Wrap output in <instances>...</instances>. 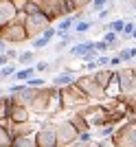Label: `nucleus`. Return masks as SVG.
<instances>
[{
  "label": "nucleus",
  "mask_w": 136,
  "mask_h": 147,
  "mask_svg": "<svg viewBox=\"0 0 136 147\" xmlns=\"http://www.w3.org/2000/svg\"><path fill=\"white\" fill-rule=\"evenodd\" d=\"M55 129H57V145H73L79 138V129L75 127L70 119H62V121H55Z\"/></svg>",
  "instance_id": "nucleus-8"
},
{
  "label": "nucleus",
  "mask_w": 136,
  "mask_h": 147,
  "mask_svg": "<svg viewBox=\"0 0 136 147\" xmlns=\"http://www.w3.org/2000/svg\"><path fill=\"white\" fill-rule=\"evenodd\" d=\"M0 147H11V134L2 121H0Z\"/></svg>",
  "instance_id": "nucleus-22"
},
{
  "label": "nucleus",
  "mask_w": 136,
  "mask_h": 147,
  "mask_svg": "<svg viewBox=\"0 0 136 147\" xmlns=\"http://www.w3.org/2000/svg\"><path fill=\"white\" fill-rule=\"evenodd\" d=\"M134 22H136V11H134Z\"/></svg>",
  "instance_id": "nucleus-43"
},
{
  "label": "nucleus",
  "mask_w": 136,
  "mask_h": 147,
  "mask_svg": "<svg viewBox=\"0 0 136 147\" xmlns=\"http://www.w3.org/2000/svg\"><path fill=\"white\" fill-rule=\"evenodd\" d=\"M108 5H110V0H92V2L88 5V9H90L92 13H99L101 9H105Z\"/></svg>",
  "instance_id": "nucleus-26"
},
{
  "label": "nucleus",
  "mask_w": 136,
  "mask_h": 147,
  "mask_svg": "<svg viewBox=\"0 0 136 147\" xmlns=\"http://www.w3.org/2000/svg\"><path fill=\"white\" fill-rule=\"evenodd\" d=\"M15 7H13L11 0H0V29L7 24V22H11L15 20Z\"/></svg>",
  "instance_id": "nucleus-13"
},
{
  "label": "nucleus",
  "mask_w": 136,
  "mask_h": 147,
  "mask_svg": "<svg viewBox=\"0 0 136 147\" xmlns=\"http://www.w3.org/2000/svg\"><path fill=\"white\" fill-rule=\"evenodd\" d=\"M0 40H5V42L11 44V46H18V44L29 42V35H26V29H24L22 22L11 20V22H7V24L0 29Z\"/></svg>",
  "instance_id": "nucleus-3"
},
{
  "label": "nucleus",
  "mask_w": 136,
  "mask_h": 147,
  "mask_svg": "<svg viewBox=\"0 0 136 147\" xmlns=\"http://www.w3.org/2000/svg\"><path fill=\"white\" fill-rule=\"evenodd\" d=\"M33 112L22 103H15L11 99V105H9V121L11 123H22V121H31Z\"/></svg>",
  "instance_id": "nucleus-10"
},
{
  "label": "nucleus",
  "mask_w": 136,
  "mask_h": 147,
  "mask_svg": "<svg viewBox=\"0 0 136 147\" xmlns=\"http://www.w3.org/2000/svg\"><path fill=\"white\" fill-rule=\"evenodd\" d=\"M118 55H121V59H123V61L136 59V46H134V49H123V51H118Z\"/></svg>",
  "instance_id": "nucleus-28"
},
{
  "label": "nucleus",
  "mask_w": 136,
  "mask_h": 147,
  "mask_svg": "<svg viewBox=\"0 0 136 147\" xmlns=\"http://www.w3.org/2000/svg\"><path fill=\"white\" fill-rule=\"evenodd\" d=\"M121 64H123V59H121V55H118V53L110 57V68H118Z\"/></svg>",
  "instance_id": "nucleus-35"
},
{
  "label": "nucleus",
  "mask_w": 136,
  "mask_h": 147,
  "mask_svg": "<svg viewBox=\"0 0 136 147\" xmlns=\"http://www.w3.org/2000/svg\"><path fill=\"white\" fill-rule=\"evenodd\" d=\"M97 66H99V68L110 66V55H105V53H99V55H97Z\"/></svg>",
  "instance_id": "nucleus-32"
},
{
  "label": "nucleus",
  "mask_w": 136,
  "mask_h": 147,
  "mask_svg": "<svg viewBox=\"0 0 136 147\" xmlns=\"http://www.w3.org/2000/svg\"><path fill=\"white\" fill-rule=\"evenodd\" d=\"M75 33H77V35H81V33H88V31L92 29V22H90V20H83V18H79L77 20V22H75Z\"/></svg>",
  "instance_id": "nucleus-21"
},
{
  "label": "nucleus",
  "mask_w": 136,
  "mask_h": 147,
  "mask_svg": "<svg viewBox=\"0 0 136 147\" xmlns=\"http://www.w3.org/2000/svg\"><path fill=\"white\" fill-rule=\"evenodd\" d=\"M11 57H9V55H7V53H0V66H5V64H11Z\"/></svg>",
  "instance_id": "nucleus-38"
},
{
  "label": "nucleus",
  "mask_w": 136,
  "mask_h": 147,
  "mask_svg": "<svg viewBox=\"0 0 136 147\" xmlns=\"http://www.w3.org/2000/svg\"><path fill=\"white\" fill-rule=\"evenodd\" d=\"M77 79V73H75L73 68H64L62 73H57L55 77H50V86H55V88H64L68 86V84H73V81Z\"/></svg>",
  "instance_id": "nucleus-12"
},
{
  "label": "nucleus",
  "mask_w": 136,
  "mask_h": 147,
  "mask_svg": "<svg viewBox=\"0 0 136 147\" xmlns=\"http://www.w3.org/2000/svg\"><path fill=\"white\" fill-rule=\"evenodd\" d=\"M97 134L101 136V138H110L112 134H114V129H116V125L114 123H101V125H97Z\"/></svg>",
  "instance_id": "nucleus-20"
},
{
  "label": "nucleus",
  "mask_w": 136,
  "mask_h": 147,
  "mask_svg": "<svg viewBox=\"0 0 136 147\" xmlns=\"http://www.w3.org/2000/svg\"><path fill=\"white\" fill-rule=\"evenodd\" d=\"M132 40H136V29H134V33H132Z\"/></svg>",
  "instance_id": "nucleus-41"
},
{
  "label": "nucleus",
  "mask_w": 136,
  "mask_h": 147,
  "mask_svg": "<svg viewBox=\"0 0 136 147\" xmlns=\"http://www.w3.org/2000/svg\"><path fill=\"white\" fill-rule=\"evenodd\" d=\"M112 145H116V147H136V117L123 121L114 129Z\"/></svg>",
  "instance_id": "nucleus-2"
},
{
  "label": "nucleus",
  "mask_w": 136,
  "mask_h": 147,
  "mask_svg": "<svg viewBox=\"0 0 136 147\" xmlns=\"http://www.w3.org/2000/svg\"><path fill=\"white\" fill-rule=\"evenodd\" d=\"M92 49H97V46H94V42H77V44H73V46H70V57L81 59L88 51H92Z\"/></svg>",
  "instance_id": "nucleus-14"
},
{
  "label": "nucleus",
  "mask_w": 136,
  "mask_h": 147,
  "mask_svg": "<svg viewBox=\"0 0 136 147\" xmlns=\"http://www.w3.org/2000/svg\"><path fill=\"white\" fill-rule=\"evenodd\" d=\"M75 84L81 88V90L88 94V99L90 101H101V99H105V90L94 81V77H92V73H83V75H79L77 79H75Z\"/></svg>",
  "instance_id": "nucleus-7"
},
{
  "label": "nucleus",
  "mask_w": 136,
  "mask_h": 147,
  "mask_svg": "<svg viewBox=\"0 0 136 147\" xmlns=\"http://www.w3.org/2000/svg\"><path fill=\"white\" fill-rule=\"evenodd\" d=\"M70 42H73L70 37H62V42H57V44H55V51H57V53H59V51H64Z\"/></svg>",
  "instance_id": "nucleus-34"
},
{
  "label": "nucleus",
  "mask_w": 136,
  "mask_h": 147,
  "mask_svg": "<svg viewBox=\"0 0 136 147\" xmlns=\"http://www.w3.org/2000/svg\"><path fill=\"white\" fill-rule=\"evenodd\" d=\"M35 145L37 147H57V129H55V121H42L40 127L35 129Z\"/></svg>",
  "instance_id": "nucleus-6"
},
{
  "label": "nucleus",
  "mask_w": 136,
  "mask_h": 147,
  "mask_svg": "<svg viewBox=\"0 0 136 147\" xmlns=\"http://www.w3.org/2000/svg\"><path fill=\"white\" fill-rule=\"evenodd\" d=\"M68 119H70V123H73V125H75L77 129H79V132H83V129H90L88 121H86L83 117H81V114H79L77 110H73V112H70V117H68Z\"/></svg>",
  "instance_id": "nucleus-19"
},
{
  "label": "nucleus",
  "mask_w": 136,
  "mask_h": 147,
  "mask_svg": "<svg viewBox=\"0 0 136 147\" xmlns=\"http://www.w3.org/2000/svg\"><path fill=\"white\" fill-rule=\"evenodd\" d=\"M77 143H92V132H90V129H83V132H79V138H77Z\"/></svg>",
  "instance_id": "nucleus-33"
},
{
  "label": "nucleus",
  "mask_w": 136,
  "mask_h": 147,
  "mask_svg": "<svg viewBox=\"0 0 136 147\" xmlns=\"http://www.w3.org/2000/svg\"><path fill=\"white\" fill-rule=\"evenodd\" d=\"M48 42H50V40L42 33V35H35V37L31 40V46H33L35 51H42V49H46V46H48Z\"/></svg>",
  "instance_id": "nucleus-23"
},
{
  "label": "nucleus",
  "mask_w": 136,
  "mask_h": 147,
  "mask_svg": "<svg viewBox=\"0 0 136 147\" xmlns=\"http://www.w3.org/2000/svg\"><path fill=\"white\" fill-rule=\"evenodd\" d=\"M35 75V66H22V68H15V73L11 75L13 81H26L29 77Z\"/></svg>",
  "instance_id": "nucleus-17"
},
{
  "label": "nucleus",
  "mask_w": 136,
  "mask_h": 147,
  "mask_svg": "<svg viewBox=\"0 0 136 147\" xmlns=\"http://www.w3.org/2000/svg\"><path fill=\"white\" fill-rule=\"evenodd\" d=\"M132 68H134V73H136V66H132Z\"/></svg>",
  "instance_id": "nucleus-44"
},
{
  "label": "nucleus",
  "mask_w": 136,
  "mask_h": 147,
  "mask_svg": "<svg viewBox=\"0 0 136 147\" xmlns=\"http://www.w3.org/2000/svg\"><path fill=\"white\" fill-rule=\"evenodd\" d=\"M118 86H121V94H130L136 90V73L134 68H118Z\"/></svg>",
  "instance_id": "nucleus-9"
},
{
  "label": "nucleus",
  "mask_w": 136,
  "mask_h": 147,
  "mask_svg": "<svg viewBox=\"0 0 136 147\" xmlns=\"http://www.w3.org/2000/svg\"><path fill=\"white\" fill-rule=\"evenodd\" d=\"M2 94H5V90H0V97H2Z\"/></svg>",
  "instance_id": "nucleus-42"
},
{
  "label": "nucleus",
  "mask_w": 136,
  "mask_h": 147,
  "mask_svg": "<svg viewBox=\"0 0 136 147\" xmlns=\"http://www.w3.org/2000/svg\"><path fill=\"white\" fill-rule=\"evenodd\" d=\"M64 108H62V92H59V88L53 86V90H50V97H48V105H46V117L53 119L57 117V114H62Z\"/></svg>",
  "instance_id": "nucleus-11"
},
{
  "label": "nucleus",
  "mask_w": 136,
  "mask_h": 147,
  "mask_svg": "<svg viewBox=\"0 0 136 147\" xmlns=\"http://www.w3.org/2000/svg\"><path fill=\"white\" fill-rule=\"evenodd\" d=\"M77 112L88 121L90 127H97V125H101V123H108V108H105L101 101H99V103H86V105H81Z\"/></svg>",
  "instance_id": "nucleus-4"
},
{
  "label": "nucleus",
  "mask_w": 136,
  "mask_h": 147,
  "mask_svg": "<svg viewBox=\"0 0 136 147\" xmlns=\"http://www.w3.org/2000/svg\"><path fill=\"white\" fill-rule=\"evenodd\" d=\"M15 61H11V64H5V66H0V81L2 79H9L13 73H15Z\"/></svg>",
  "instance_id": "nucleus-24"
},
{
  "label": "nucleus",
  "mask_w": 136,
  "mask_h": 147,
  "mask_svg": "<svg viewBox=\"0 0 136 147\" xmlns=\"http://www.w3.org/2000/svg\"><path fill=\"white\" fill-rule=\"evenodd\" d=\"M123 26H125V20H123V18H116V20H112V22H108V24H105V29L121 33V31H123ZM105 29H103V31H105Z\"/></svg>",
  "instance_id": "nucleus-25"
},
{
  "label": "nucleus",
  "mask_w": 136,
  "mask_h": 147,
  "mask_svg": "<svg viewBox=\"0 0 136 147\" xmlns=\"http://www.w3.org/2000/svg\"><path fill=\"white\" fill-rule=\"evenodd\" d=\"M118 35H121V33L105 29V31H103V37H101V40H103V42H108V44H112V42H116V40H118Z\"/></svg>",
  "instance_id": "nucleus-29"
},
{
  "label": "nucleus",
  "mask_w": 136,
  "mask_h": 147,
  "mask_svg": "<svg viewBox=\"0 0 136 147\" xmlns=\"http://www.w3.org/2000/svg\"><path fill=\"white\" fill-rule=\"evenodd\" d=\"M134 29H136V22H134V20H132V22H125L123 31H121L123 40H130V37H132V33H134Z\"/></svg>",
  "instance_id": "nucleus-27"
},
{
  "label": "nucleus",
  "mask_w": 136,
  "mask_h": 147,
  "mask_svg": "<svg viewBox=\"0 0 136 147\" xmlns=\"http://www.w3.org/2000/svg\"><path fill=\"white\" fill-rule=\"evenodd\" d=\"M35 49L31 51H22V53H18V57H15V64L18 66H33V61H35Z\"/></svg>",
  "instance_id": "nucleus-16"
},
{
  "label": "nucleus",
  "mask_w": 136,
  "mask_h": 147,
  "mask_svg": "<svg viewBox=\"0 0 136 147\" xmlns=\"http://www.w3.org/2000/svg\"><path fill=\"white\" fill-rule=\"evenodd\" d=\"M11 147H37V145H35V134H22V136H13Z\"/></svg>",
  "instance_id": "nucleus-15"
},
{
  "label": "nucleus",
  "mask_w": 136,
  "mask_h": 147,
  "mask_svg": "<svg viewBox=\"0 0 136 147\" xmlns=\"http://www.w3.org/2000/svg\"><path fill=\"white\" fill-rule=\"evenodd\" d=\"M35 73H50V61H46V59L35 61Z\"/></svg>",
  "instance_id": "nucleus-30"
},
{
  "label": "nucleus",
  "mask_w": 136,
  "mask_h": 147,
  "mask_svg": "<svg viewBox=\"0 0 136 147\" xmlns=\"http://www.w3.org/2000/svg\"><path fill=\"white\" fill-rule=\"evenodd\" d=\"M9 105H11V97L5 92L0 97V121L5 123V125H9Z\"/></svg>",
  "instance_id": "nucleus-18"
},
{
  "label": "nucleus",
  "mask_w": 136,
  "mask_h": 147,
  "mask_svg": "<svg viewBox=\"0 0 136 147\" xmlns=\"http://www.w3.org/2000/svg\"><path fill=\"white\" fill-rule=\"evenodd\" d=\"M53 24V20L46 16L44 11H35V13H26V20H24V29H26V35L29 40H33L35 35H42L46 26Z\"/></svg>",
  "instance_id": "nucleus-5"
},
{
  "label": "nucleus",
  "mask_w": 136,
  "mask_h": 147,
  "mask_svg": "<svg viewBox=\"0 0 136 147\" xmlns=\"http://www.w3.org/2000/svg\"><path fill=\"white\" fill-rule=\"evenodd\" d=\"M132 9H134V11H136V0H132Z\"/></svg>",
  "instance_id": "nucleus-40"
},
{
  "label": "nucleus",
  "mask_w": 136,
  "mask_h": 147,
  "mask_svg": "<svg viewBox=\"0 0 136 147\" xmlns=\"http://www.w3.org/2000/svg\"><path fill=\"white\" fill-rule=\"evenodd\" d=\"M26 84H29V86H33V88H42V86H46V79H44V77H35V75H33V77H29V79H26Z\"/></svg>",
  "instance_id": "nucleus-31"
},
{
  "label": "nucleus",
  "mask_w": 136,
  "mask_h": 147,
  "mask_svg": "<svg viewBox=\"0 0 136 147\" xmlns=\"http://www.w3.org/2000/svg\"><path fill=\"white\" fill-rule=\"evenodd\" d=\"M5 53H7L9 57H11L13 61H15V57H18V51H15V49H9V46H7V51H5Z\"/></svg>",
  "instance_id": "nucleus-39"
},
{
  "label": "nucleus",
  "mask_w": 136,
  "mask_h": 147,
  "mask_svg": "<svg viewBox=\"0 0 136 147\" xmlns=\"http://www.w3.org/2000/svg\"><path fill=\"white\" fill-rule=\"evenodd\" d=\"M11 2H13V7H15V11H24V7H26L29 0H11Z\"/></svg>",
  "instance_id": "nucleus-36"
},
{
  "label": "nucleus",
  "mask_w": 136,
  "mask_h": 147,
  "mask_svg": "<svg viewBox=\"0 0 136 147\" xmlns=\"http://www.w3.org/2000/svg\"><path fill=\"white\" fill-rule=\"evenodd\" d=\"M73 2H75V7H77V9H86L92 0H73Z\"/></svg>",
  "instance_id": "nucleus-37"
},
{
  "label": "nucleus",
  "mask_w": 136,
  "mask_h": 147,
  "mask_svg": "<svg viewBox=\"0 0 136 147\" xmlns=\"http://www.w3.org/2000/svg\"><path fill=\"white\" fill-rule=\"evenodd\" d=\"M59 92H62V108H64V112H68V110H79L81 105L90 103L88 94L81 90L75 81H73V84H68V86H64V88H59Z\"/></svg>",
  "instance_id": "nucleus-1"
}]
</instances>
